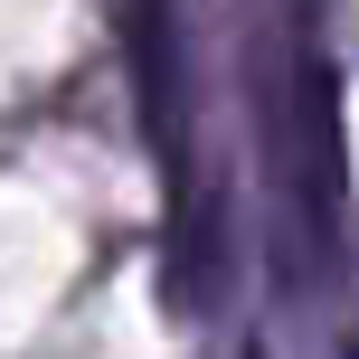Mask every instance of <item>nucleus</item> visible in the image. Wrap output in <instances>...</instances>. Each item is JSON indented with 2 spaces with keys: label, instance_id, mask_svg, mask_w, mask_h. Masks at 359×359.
Instances as JSON below:
<instances>
[{
  "label": "nucleus",
  "instance_id": "obj_1",
  "mask_svg": "<svg viewBox=\"0 0 359 359\" xmlns=\"http://www.w3.org/2000/svg\"><path fill=\"white\" fill-rule=\"evenodd\" d=\"M293 161H303L312 236H331L341 227V86L322 57H303V76H293Z\"/></svg>",
  "mask_w": 359,
  "mask_h": 359
},
{
  "label": "nucleus",
  "instance_id": "obj_2",
  "mask_svg": "<svg viewBox=\"0 0 359 359\" xmlns=\"http://www.w3.org/2000/svg\"><path fill=\"white\" fill-rule=\"evenodd\" d=\"M170 312L180 322H198V312H217V293H227V208L217 198H189L170 227Z\"/></svg>",
  "mask_w": 359,
  "mask_h": 359
}]
</instances>
